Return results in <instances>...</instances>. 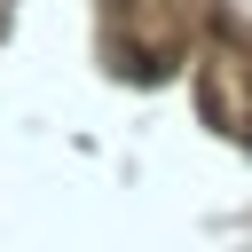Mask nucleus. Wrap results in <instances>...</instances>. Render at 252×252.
<instances>
[]
</instances>
